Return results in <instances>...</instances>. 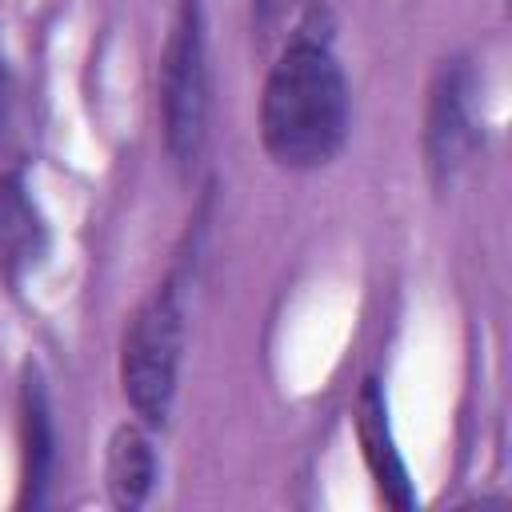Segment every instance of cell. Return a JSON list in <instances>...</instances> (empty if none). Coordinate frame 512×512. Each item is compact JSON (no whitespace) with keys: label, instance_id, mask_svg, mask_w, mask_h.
Masks as SVG:
<instances>
[{"label":"cell","instance_id":"6da1fadb","mask_svg":"<svg viewBox=\"0 0 512 512\" xmlns=\"http://www.w3.org/2000/svg\"><path fill=\"white\" fill-rule=\"evenodd\" d=\"M348 140V80L332 52L324 8H308L260 88V144L272 164L308 172Z\"/></svg>","mask_w":512,"mask_h":512},{"label":"cell","instance_id":"7a4b0ae2","mask_svg":"<svg viewBox=\"0 0 512 512\" xmlns=\"http://www.w3.org/2000/svg\"><path fill=\"white\" fill-rule=\"evenodd\" d=\"M184 352V304L180 284L168 276L156 284L124 324L120 336V392L144 428H164Z\"/></svg>","mask_w":512,"mask_h":512},{"label":"cell","instance_id":"3957f363","mask_svg":"<svg viewBox=\"0 0 512 512\" xmlns=\"http://www.w3.org/2000/svg\"><path fill=\"white\" fill-rule=\"evenodd\" d=\"M160 132L168 156L188 168L196 164L208 136V52H204V16L196 0H184L164 52H160Z\"/></svg>","mask_w":512,"mask_h":512},{"label":"cell","instance_id":"277c9868","mask_svg":"<svg viewBox=\"0 0 512 512\" xmlns=\"http://www.w3.org/2000/svg\"><path fill=\"white\" fill-rule=\"evenodd\" d=\"M476 148V128H472V72L468 60L448 56L440 60L432 84H428V104H424V164L436 188H448L456 172L468 164Z\"/></svg>","mask_w":512,"mask_h":512},{"label":"cell","instance_id":"5b68a950","mask_svg":"<svg viewBox=\"0 0 512 512\" xmlns=\"http://www.w3.org/2000/svg\"><path fill=\"white\" fill-rule=\"evenodd\" d=\"M16 440H20V508H44L52 464H56V420L44 372L24 360L20 368V392H16Z\"/></svg>","mask_w":512,"mask_h":512},{"label":"cell","instance_id":"8992f818","mask_svg":"<svg viewBox=\"0 0 512 512\" xmlns=\"http://www.w3.org/2000/svg\"><path fill=\"white\" fill-rule=\"evenodd\" d=\"M356 440H360V456H364L384 504H392L396 512L416 508V488H412L404 456L396 448L392 420H388V400H384V388H380L376 376H368L360 384V396H356Z\"/></svg>","mask_w":512,"mask_h":512},{"label":"cell","instance_id":"52a82bcc","mask_svg":"<svg viewBox=\"0 0 512 512\" xmlns=\"http://www.w3.org/2000/svg\"><path fill=\"white\" fill-rule=\"evenodd\" d=\"M48 252V224L24 180V172H0V284L20 292L24 276Z\"/></svg>","mask_w":512,"mask_h":512},{"label":"cell","instance_id":"ba28073f","mask_svg":"<svg viewBox=\"0 0 512 512\" xmlns=\"http://www.w3.org/2000/svg\"><path fill=\"white\" fill-rule=\"evenodd\" d=\"M152 484H156V452L144 424H120L108 436V452H104V488L112 508L136 512L152 496Z\"/></svg>","mask_w":512,"mask_h":512},{"label":"cell","instance_id":"9c48e42d","mask_svg":"<svg viewBox=\"0 0 512 512\" xmlns=\"http://www.w3.org/2000/svg\"><path fill=\"white\" fill-rule=\"evenodd\" d=\"M0 112H4V60H0Z\"/></svg>","mask_w":512,"mask_h":512}]
</instances>
